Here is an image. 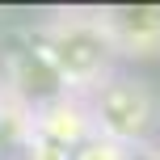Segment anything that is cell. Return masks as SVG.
Returning <instances> with one entry per match:
<instances>
[{"label":"cell","mask_w":160,"mask_h":160,"mask_svg":"<svg viewBox=\"0 0 160 160\" xmlns=\"http://www.w3.org/2000/svg\"><path fill=\"white\" fill-rule=\"evenodd\" d=\"M101 25L118 55H156L160 51V8H105Z\"/></svg>","instance_id":"cell-3"},{"label":"cell","mask_w":160,"mask_h":160,"mask_svg":"<svg viewBox=\"0 0 160 160\" xmlns=\"http://www.w3.org/2000/svg\"><path fill=\"white\" fill-rule=\"evenodd\" d=\"M68 160H135V152H127V148H118V143H110V139L93 135V139H84Z\"/></svg>","instance_id":"cell-4"},{"label":"cell","mask_w":160,"mask_h":160,"mask_svg":"<svg viewBox=\"0 0 160 160\" xmlns=\"http://www.w3.org/2000/svg\"><path fill=\"white\" fill-rule=\"evenodd\" d=\"M135 160H160V139H156L152 148H143V152H135Z\"/></svg>","instance_id":"cell-5"},{"label":"cell","mask_w":160,"mask_h":160,"mask_svg":"<svg viewBox=\"0 0 160 160\" xmlns=\"http://www.w3.org/2000/svg\"><path fill=\"white\" fill-rule=\"evenodd\" d=\"M30 42L51 63L59 84L68 93H80V97L93 84H101L114 72V59H118L101 17H59V21H47L42 30L30 34Z\"/></svg>","instance_id":"cell-2"},{"label":"cell","mask_w":160,"mask_h":160,"mask_svg":"<svg viewBox=\"0 0 160 160\" xmlns=\"http://www.w3.org/2000/svg\"><path fill=\"white\" fill-rule=\"evenodd\" d=\"M84 105H88L93 135L110 139L127 152H143L160 139V97L143 76L114 68L101 84L84 93Z\"/></svg>","instance_id":"cell-1"}]
</instances>
